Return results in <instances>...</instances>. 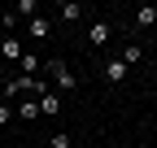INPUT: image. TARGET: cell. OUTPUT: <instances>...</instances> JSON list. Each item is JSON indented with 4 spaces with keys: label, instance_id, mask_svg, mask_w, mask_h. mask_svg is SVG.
Returning <instances> with one entry per match:
<instances>
[{
    "label": "cell",
    "instance_id": "6da1fadb",
    "mask_svg": "<svg viewBox=\"0 0 157 148\" xmlns=\"http://www.w3.org/2000/svg\"><path fill=\"white\" fill-rule=\"evenodd\" d=\"M44 70L57 79V87H61V91H74V87H78V79L70 74V65H66V61H44Z\"/></svg>",
    "mask_w": 157,
    "mask_h": 148
},
{
    "label": "cell",
    "instance_id": "7a4b0ae2",
    "mask_svg": "<svg viewBox=\"0 0 157 148\" xmlns=\"http://www.w3.org/2000/svg\"><path fill=\"white\" fill-rule=\"evenodd\" d=\"M17 70H22V79H39V70H44L39 52H22V57H17Z\"/></svg>",
    "mask_w": 157,
    "mask_h": 148
},
{
    "label": "cell",
    "instance_id": "3957f363",
    "mask_svg": "<svg viewBox=\"0 0 157 148\" xmlns=\"http://www.w3.org/2000/svg\"><path fill=\"white\" fill-rule=\"evenodd\" d=\"M22 39H17V35H5V39H0V57H5V61H17V57H22Z\"/></svg>",
    "mask_w": 157,
    "mask_h": 148
},
{
    "label": "cell",
    "instance_id": "277c9868",
    "mask_svg": "<svg viewBox=\"0 0 157 148\" xmlns=\"http://www.w3.org/2000/svg\"><path fill=\"white\" fill-rule=\"evenodd\" d=\"M109 35H113V22H101V17H96V22L87 26V39H92V44H105Z\"/></svg>",
    "mask_w": 157,
    "mask_h": 148
},
{
    "label": "cell",
    "instance_id": "5b68a950",
    "mask_svg": "<svg viewBox=\"0 0 157 148\" xmlns=\"http://www.w3.org/2000/svg\"><path fill=\"white\" fill-rule=\"evenodd\" d=\"M57 109H61V96H57V91L48 87V91H44V96H39V113H48V118H52V113H57Z\"/></svg>",
    "mask_w": 157,
    "mask_h": 148
},
{
    "label": "cell",
    "instance_id": "8992f818",
    "mask_svg": "<svg viewBox=\"0 0 157 148\" xmlns=\"http://www.w3.org/2000/svg\"><path fill=\"white\" fill-rule=\"evenodd\" d=\"M26 31H31V39H48L52 22H48V17H31V22H26Z\"/></svg>",
    "mask_w": 157,
    "mask_h": 148
},
{
    "label": "cell",
    "instance_id": "52a82bcc",
    "mask_svg": "<svg viewBox=\"0 0 157 148\" xmlns=\"http://www.w3.org/2000/svg\"><path fill=\"white\" fill-rule=\"evenodd\" d=\"M57 13H61V22H78V17H83L87 9H83V5H78V0H66V5H61V9H57Z\"/></svg>",
    "mask_w": 157,
    "mask_h": 148
},
{
    "label": "cell",
    "instance_id": "ba28073f",
    "mask_svg": "<svg viewBox=\"0 0 157 148\" xmlns=\"http://www.w3.org/2000/svg\"><path fill=\"white\" fill-rule=\"evenodd\" d=\"M13 118H39V100L35 96H22V100H17V113Z\"/></svg>",
    "mask_w": 157,
    "mask_h": 148
},
{
    "label": "cell",
    "instance_id": "9c48e42d",
    "mask_svg": "<svg viewBox=\"0 0 157 148\" xmlns=\"http://www.w3.org/2000/svg\"><path fill=\"white\" fill-rule=\"evenodd\" d=\"M135 26H157V5H140L135 9Z\"/></svg>",
    "mask_w": 157,
    "mask_h": 148
},
{
    "label": "cell",
    "instance_id": "30bf717a",
    "mask_svg": "<svg viewBox=\"0 0 157 148\" xmlns=\"http://www.w3.org/2000/svg\"><path fill=\"white\" fill-rule=\"evenodd\" d=\"M105 79H109V83H122V79H127V65L118 61V57H113V61L105 65Z\"/></svg>",
    "mask_w": 157,
    "mask_h": 148
},
{
    "label": "cell",
    "instance_id": "8fae6325",
    "mask_svg": "<svg viewBox=\"0 0 157 148\" xmlns=\"http://www.w3.org/2000/svg\"><path fill=\"white\" fill-rule=\"evenodd\" d=\"M140 57H144V48H140V44H127V48H122V57H118V61H122V65H135Z\"/></svg>",
    "mask_w": 157,
    "mask_h": 148
},
{
    "label": "cell",
    "instance_id": "7c38bea8",
    "mask_svg": "<svg viewBox=\"0 0 157 148\" xmlns=\"http://www.w3.org/2000/svg\"><path fill=\"white\" fill-rule=\"evenodd\" d=\"M48 144H52V148H70V135H66V131H57V135H52Z\"/></svg>",
    "mask_w": 157,
    "mask_h": 148
},
{
    "label": "cell",
    "instance_id": "4fadbf2b",
    "mask_svg": "<svg viewBox=\"0 0 157 148\" xmlns=\"http://www.w3.org/2000/svg\"><path fill=\"white\" fill-rule=\"evenodd\" d=\"M9 122H13V109H9V105H0V126H9Z\"/></svg>",
    "mask_w": 157,
    "mask_h": 148
}]
</instances>
